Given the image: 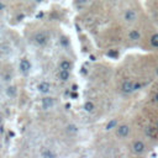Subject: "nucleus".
Returning <instances> with one entry per match:
<instances>
[{
    "instance_id": "1",
    "label": "nucleus",
    "mask_w": 158,
    "mask_h": 158,
    "mask_svg": "<svg viewBox=\"0 0 158 158\" xmlns=\"http://www.w3.org/2000/svg\"><path fill=\"white\" fill-rule=\"evenodd\" d=\"M34 42H35V45L36 46H38V47H45L47 43H48V41H50V36L46 32V31H40V32L37 34H35L34 36Z\"/></svg>"
},
{
    "instance_id": "2",
    "label": "nucleus",
    "mask_w": 158,
    "mask_h": 158,
    "mask_svg": "<svg viewBox=\"0 0 158 158\" xmlns=\"http://www.w3.org/2000/svg\"><path fill=\"white\" fill-rule=\"evenodd\" d=\"M19 69H20V72L22 73V74H29L30 73V71H31V63H30V61L29 59H26V58H22L20 61V63H19Z\"/></svg>"
},
{
    "instance_id": "3",
    "label": "nucleus",
    "mask_w": 158,
    "mask_h": 158,
    "mask_svg": "<svg viewBox=\"0 0 158 158\" xmlns=\"http://www.w3.org/2000/svg\"><path fill=\"white\" fill-rule=\"evenodd\" d=\"M121 90H122L125 94H131L134 90H136V84L132 83L131 80H125L121 85Z\"/></svg>"
},
{
    "instance_id": "4",
    "label": "nucleus",
    "mask_w": 158,
    "mask_h": 158,
    "mask_svg": "<svg viewBox=\"0 0 158 158\" xmlns=\"http://www.w3.org/2000/svg\"><path fill=\"white\" fill-rule=\"evenodd\" d=\"M55 106V99L51 96H45L41 100V108L43 110H50Z\"/></svg>"
},
{
    "instance_id": "5",
    "label": "nucleus",
    "mask_w": 158,
    "mask_h": 158,
    "mask_svg": "<svg viewBox=\"0 0 158 158\" xmlns=\"http://www.w3.org/2000/svg\"><path fill=\"white\" fill-rule=\"evenodd\" d=\"M116 135L120 138H126L130 135V127L127 125H121L116 129Z\"/></svg>"
},
{
    "instance_id": "6",
    "label": "nucleus",
    "mask_w": 158,
    "mask_h": 158,
    "mask_svg": "<svg viewBox=\"0 0 158 158\" xmlns=\"http://www.w3.org/2000/svg\"><path fill=\"white\" fill-rule=\"evenodd\" d=\"M145 150H146V145H145L142 141H135V142H134V145H132V151L135 152L136 155L143 153Z\"/></svg>"
},
{
    "instance_id": "7",
    "label": "nucleus",
    "mask_w": 158,
    "mask_h": 158,
    "mask_svg": "<svg viewBox=\"0 0 158 158\" xmlns=\"http://www.w3.org/2000/svg\"><path fill=\"white\" fill-rule=\"evenodd\" d=\"M136 17H137V14H136V11L132 9L126 10L125 14H124V19L127 21V22H134V21L136 20Z\"/></svg>"
},
{
    "instance_id": "8",
    "label": "nucleus",
    "mask_w": 158,
    "mask_h": 158,
    "mask_svg": "<svg viewBox=\"0 0 158 158\" xmlns=\"http://www.w3.org/2000/svg\"><path fill=\"white\" fill-rule=\"evenodd\" d=\"M37 89H38V92L42 93V94H48L50 90H51V84L48 82H41L37 85Z\"/></svg>"
},
{
    "instance_id": "9",
    "label": "nucleus",
    "mask_w": 158,
    "mask_h": 158,
    "mask_svg": "<svg viewBox=\"0 0 158 158\" xmlns=\"http://www.w3.org/2000/svg\"><path fill=\"white\" fill-rule=\"evenodd\" d=\"M78 131H79V127L76 124H69V125L66 126V132H67V135H69V136L77 135Z\"/></svg>"
},
{
    "instance_id": "10",
    "label": "nucleus",
    "mask_w": 158,
    "mask_h": 158,
    "mask_svg": "<svg viewBox=\"0 0 158 158\" xmlns=\"http://www.w3.org/2000/svg\"><path fill=\"white\" fill-rule=\"evenodd\" d=\"M145 132H146V135L148 136V137H151V138H157V137H158V129L156 127V126H155V127H151V126L146 127Z\"/></svg>"
},
{
    "instance_id": "11",
    "label": "nucleus",
    "mask_w": 158,
    "mask_h": 158,
    "mask_svg": "<svg viewBox=\"0 0 158 158\" xmlns=\"http://www.w3.org/2000/svg\"><path fill=\"white\" fill-rule=\"evenodd\" d=\"M40 157H42V158H56L57 157V153L53 151V150H50V148H46V150H43L40 153Z\"/></svg>"
},
{
    "instance_id": "12",
    "label": "nucleus",
    "mask_w": 158,
    "mask_h": 158,
    "mask_svg": "<svg viewBox=\"0 0 158 158\" xmlns=\"http://www.w3.org/2000/svg\"><path fill=\"white\" fill-rule=\"evenodd\" d=\"M69 71H66V69H59L58 72V79L61 82H67L69 79Z\"/></svg>"
},
{
    "instance_id": "13",
    "label": "nucleus",
    "mask_w": 158,
    "mask_h": 158,
    "mask_svg": "<svg viewBox=\"0 0 158 158\" xmlns=\"http://www.w3.org/2000/svg\"><path fill=\"white\" fill-rule=\"evenodd\" d=\"M129 38L131 41H137L141 38V34H140V31L138 30H131L130 31V34H129Z\"/></svg>"
},
{
    "instance_id": "14",
    "label": "nucleus",
    "mask_w": 158,
    "mask_h": 158,
    "mask_svg": "<svg viewBox=\"0 0 158 158\" xmlns=\"http://www.w3.org/2000/svg\"><path fill=\"white\" fill-rule=\"evenodd\" d=\"M72 68V62L68 61V59H63L59 63V69H66V71H69Z\"/></svg>"
},
{
    "instance_id": "15",
    "label": "nucleus",
    "mask_w": 158,
    "mask_h": 158,
    "mask_svg": "<svg viewBox=\"0 0 158 158\" xmlns=\"http://www.w3.org/2000/svg\"><path fill=\"white\" fill-rule=\"evenodd\" d=\"M16 88L15 87H13V85H10V87H8L6 88V95L10 98V99H13V98H15L16 96Z\"/></svg>"
},
{
    "instance_id": "16",
    "label": "nucleus",
    "mask_w": 158,
    "mask_h": 158,
    "mask_svg": "<svg viewBox=\"0 0 158 158\" xmlns=\"http://www.w3.org/2000/svg\"><path fill=\"white\" fill-rule=\"evenodd\" d=\"M94 109H95V106H94V104L92 101H87L84 104V110H85L87 113H92Z\"/></svg>"
},
{
    "instance_id": "17",
    "label": "nucleus",
    "mask_w": 158,
    "mask_h": 158,
    "mask_svg": "<svg viewBox=\"0 0 158 158\" xmlns=\"http://www.w3.org/2000/svg\"><path fill=\"white\" fill-rule=\"evenodd\" d=\"M116 126H117V120H111V121H109V124L106 125V130L110 131V130L115 129Z\"/></svg>"
},
{
    "instance_id": "18",
    "label": "nucleus",
    "mask_w": 158,
    "mask_h": 158,
    "mask_svg": "<svg viewBox=\"0 0 158 158\" xmlns=\"http://www.w3.org/2000/svg\"><path fill=\"white\" fill-rule=\"evenodd\" d=\"M151 45L153 47H156V48H158V34H155L151 37Z\"/></svg>"
},
{
    "instance_id": "19",
    "label": "nucleus",
    "mask_w": 158,
    "mask_h": 158,
    "mask_svg": "<svg viewBox=\"0 0 158 158\" xmlns=\"http://www.w3.org/2000/svg\"><path fill=\"white\" fill-rule=\"evenodd\" d=\"M152 101H153V103H158V93L155 94V96H153V99H152Z\"/></svg>"
},
{
    "instance_id": "20",
    "label": "nucleus",
    "mask_w": 158,
    "mask_h": 158,
    "mask_svg": "<svg viewBox=\"0 0 158 158\" xmlns=\"http://www.w3.org/2000/svg\"><path fill=\"white\" fill-rule=\"evenodd\" d=\"M4 9V4H0V10Z\"/></svg>"
},
{
    "instance_id": "21",
    "label": "nucleus",
    "mask_w": 158,
    "mask_h": 158,
    "mask_svg": "<svg viewBox=\"0 0 158 158\" xmlns=\"http://www.w3.org/2000/svg\"><path fill=\"white\" fill-rule=\"evenodd\" d=\"M36 1H37V3H41V1H43V0H36Z\"/></svg>"
},
{
    "instance_id": "22",
    "label": "nucleus",
    "mask_w": 158,
    "mask_h": 158,
    "mask_svg": "<svg viewBox=\"0 0 158 158\" xmlns=\"http://www.w3.org/2000/svg\"><path fill=\"white\" fill-rule=\"evenodd\" d=\"M156 127H157V129H158V122H157V124H156Z\"/></svg>"
}]
</instances>
